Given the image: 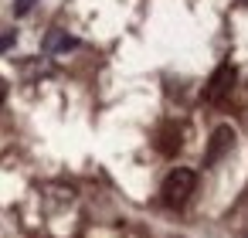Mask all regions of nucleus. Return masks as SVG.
I'll list each match as a JSON object with an SVG mask.
<instances>
[{
  "mask_svg": "<svg viewBox=\"0 0 248 238\" xmlns=\"http://www.w3.org/2000/svg\"><path fill=\"white\" fill-rule=\"evenodd\" d=\"M31 7H34V0H17V4H14V14H17V17H24Z\"/></svg>",
  "mask_w": 248,
  "mask_h": 238,
  "instance_id": "0eeeda50",
  "label": "nucleus"
},
{
  "mask_svg": "<svg viewBox=\"0 0 248 238\" xmlns=\"http://www.w3.org/2000/svg\"><path fill=\"white\" fill-rule=\"evenodd\" d=\"M194 187H197V174H194V170H187V167H177V170H170V174H167V180H163L160 194H163V201H167L170 207H184V204L190 201Z\"/></svg>",
  "mask_w": 248,
  "mask_h": 238,
  "instance_id": "f257e3e1",
  "label": "nucleus"
},
{
  "mask_svg": "<svg viewBox=\"0 0 248 238\" xmlns=\"http://www.w3.org/2000/svg\"><path fill=\"white\" fill-rule=\"evenodd\" d=\"M231 85H234V68L231 65H217L211 82H207V89H204V99L207 102H221V99H228Z\"/></svg>",
  "mask_w": 248,
  "mask_h": 238,
  "instance_id": "f03ea898",
  "label": "nucleus"
},
{
  "mask_svg": "<svg viewBox=\"0 0 248 238\" xmlns=\"http://www.w3.org/2000/svg\"><path fill=\"white\" fill-rule=\"evenodd\" d=\"M14 41H17V34H14V31H7V34H0V51H7V48H14Z\"/></svg>",
  "mask_w": 248,
  "mask_h": 238,
  "instance_id": "423d86ee",
  "label": "nucleus"
},
{
  "mask_svg": "<svg viewBox=\"0 0 248 238\" xmlns=\"http://www.w3.org/2000/svg\"><path fill=\"white\" fill-rule=\"evenodd\" d=\"M238 4H241V7H248V0H238Z\"/></svg>",
  "mask_w": 248,
  "mask_h": 238,
  "instance_id": "1a4fd4ad",
  "label": "nucleus"
},
{
  "mask_svg": "<svg viewBox=\"0 0 248 238\" xmlns=\"http://www.w3.org/2000/svg\"><path fill=\"white\" fill-rule=\"evenodd\" d=\"M231 143H234V129H231V126H217V129L211 133V143H207L204 163H217V160L231 150Z\"/></svg>",
  "mask_w": 248,
  "mask_h": 238,
  "instance_id": "7ed1b4c3",
  "label": "nucleus"
},
{
  "mask_svg": "<svg viewBox=\"0 0 248 238\" xmlns=\"http://www.w3.org/2000/svg\"><path fill=\"white\" fill-rule=\"evenodd\" d=\"M7 92H11V85H7V79H0V106L7 102Z\"/></svg>",
  "mask_w": 248,
  "mask_h": 238,
  "instance_id": "6e6552de",
  "label": "nucleus"
},
{
  "mask_svg": "<svg viewBox=\"0 0 248 238\" xmlns=\"http://www.w3.org/2000/svg\"><path fill=\"white\" fill-rule=\"evenodd\" d=\"M72 48H78V41L72 34H65V31H51L45 38V51L48 55H62V51H72Z\"/></svg>",
  "mask_w": 248,
  "mask_h": 238,
  "instance_id": "20e7f679",
  "label": "nucleus"
},
{
  "mask_svg": "<svg viewBox=\"0 0 248 238\" xmlns=\"http://www.w3.org/2000/svg\"><path fill=\"white\" fill-rule=\"evenodd\" d=\"M160 150L167 153V157H173L177 150H180V133L170 126V129H163V140H160Z\"/></svg>",
  "mask_w": 248,
  "mask_h": 238,
  "instance_id": "39448f33",
  "label": "nucleus"
}]
</instances>
